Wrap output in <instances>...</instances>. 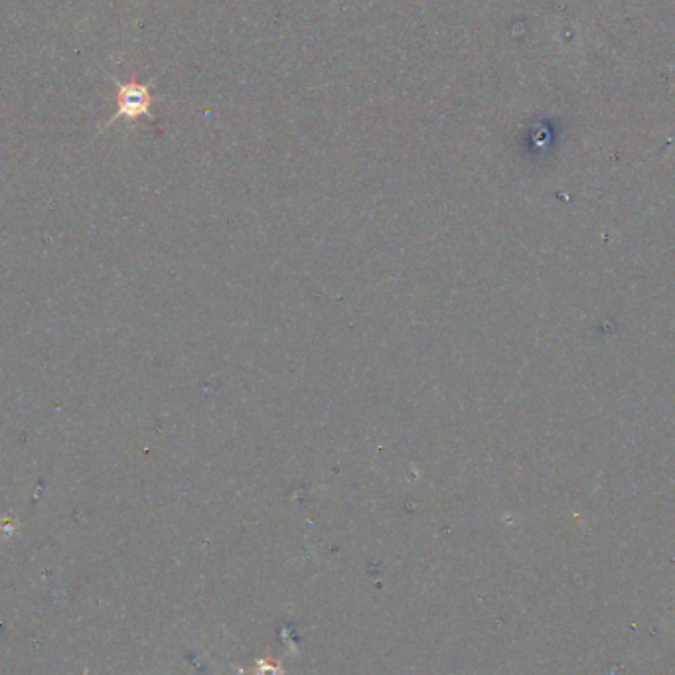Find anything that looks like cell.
Wrapping results in <instances>:
<instances>
[{
	"label": "cell",
	"mask_w": 675,
	"mask_h": 675,
	"mask_svg": "<svg viewBox=\"0 0 675 675\" xmlns=\"http://www.w3.org/2000/svg\"><path fill=\"white\" fill-rule=\"evenodd\" d=\"M115 83H117V113L107 121L103 129L111 127L117 119H123V117L131 123L139 121L141 117H147L154 103V97L147 83H141L137 79L127 81V83H121V81H115Z\"/></svg>",
	"instance_id": "cell-1"
},
{
	"label": "cell",
	"mask_w": 675,
	"mask_h": 675,
	"mask_svg": "<svg viewBox=\"0 0 675 675\" xmlns=\"http://www.w3.org/2000/svg\"><path fill=\"white\" fill-rule=\"evenodd\" d=\"M241 674L247 675H285L287 670L281 662H277L275 658L271 656H263V658H257L253 668L251 670H241Z\"/></svg>",
	"instance_id": "cell-2"
}]
</instances>
